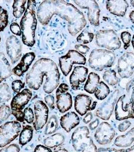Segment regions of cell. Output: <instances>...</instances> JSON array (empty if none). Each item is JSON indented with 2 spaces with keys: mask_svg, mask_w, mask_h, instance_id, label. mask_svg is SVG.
<instances>
[{
  "mask_svg": "<svg viewBox=\"0 0 134 152\" xmlns=\"http://www.w3.org/2000/svg\"><path fill=\"white\" fill-rule=\"evenodd\" d=\"M82 152H97V149L91 137L86 146L81 151Z\"/></svg>",
  "mask_w": 134,
  "mask_h": 152,
  "instance_id": "8d00e7d4",
  "label": "cell"
},
{
  "mask_svg": "<svg viewBox=\"0 0 134 152\" xmlns=\"http://www.w3.org/2000/svg\"><path fill=\"white\" fill-rule=\"evenodd\" d=\"M131 4L132 5L133 7H134V1H131Z\"/></svg>",
  "mask_w": 134,
  "mask_h": 152,
  "instance_id": "11a10c76",
  "label": "cell"
},
{
  "mask_svg": "<svg viewBox=\"0 0 134 152\" xmlns=\"http://www.w3.org/2000/svg\"><path fill=\"white\" fill-rule=\"evenodd\" d=\"M121 38L124 44V48L125 49L129 47L131 40V35L127 31H124L121 34Z\"/></svg>",
  "mask_w": 134,
  "mask_h": 152,
  "instance_id": "74e56055",
  "label": "cell"
},
{
  "mask_svg": "<svg viewBox=\"0 0 134 152\" xmlns=\"http://www.w3.org/2000/svg\"><path fill=\"white\" fill-rule=\"evenodd\" d=\"M99 76L96 73H90L84 86V90L90 94L94 93L96 87L99 83Z\"/></svg>",
  "mask_w": 134,
  "mask_h": 152,
  "instance_id": "484cf974",
  "label": "cell"
},
{
  "mask_svg": "<svg viewBox=\"0 0 134 152\" xmlns=\"http://www.w3.org/2000/svg\"><path fill=\"white\" fill-rule=\"evenodd\" d=\"M99 125V121L98 119H96L94 121H92V122L90 123L89 124V127L90 129L93 130L97 128Z\"/></svg>",
  "mask_w": 134,
  "mask_h": 152,
  "instance_id": "c3c4849f",
  "label": "cell"
},
{
  "mask_svg": "<svg viewBox=\"0 0 134 152\" xmlns=\"http://www.w3.org/2000/svg\"><path fill=\"white\" fill-rule=\"evenodd\" d=\"M10 30L11 31H12V33L14 34V35H17L18 36H21L22 34L20 27L17 23H13L11 24Z\"/></svg>",
  "mask_w": 134,
  "mask_h": 152,
  "instance_id": "60d3db41",
  "label": "cell"
},
{
  "mask_svg": "<svg viewBox=\"0 0 134 152\" xmlns=\"http://www.w3.org/2000/svg\"><path fill=\"white\" fill-rule=\"evenodd\" d=\"M75 48H76L77 51L79 52L81 54H86L89 52L90 48L89 47L86 46V45H82V44H79V45H76L75 46Z\"/></svg>",
  "mask_w": 134,
  "mask_h": 152,
  "instance_id": "7bdbcfd3",
  "label": "cell"
},
{
  "mask_svg": "<svg viewBox=\"0 0 134 152\" xmlns=\"http://www.w3.org/2000/svg\"><path fill=\"white\" fill-rule=\"evenodd\" d=\"M43 77L46 78L43 90L47 94H50L58 86L60 77L57 64L50 59H40L33 64L26 75L28 86L38 90L43 84Z\"/></svg>",
  "mask_w": 134,
  "mask_h": 152,
  "instance_id": "7a4b0ae2",
  "label": "cell"
},
{
  "mask_svg": "<svg viewBox=\"0 0 134 152\" xmlns=\"http://www.w3.org/2000/svg\"><path fill=\"white\" fill-rule=\"evenodd\" d=\"M96 104L97 102H93L91 97L85 94L78 95L75 100V109L81 116L95 109Z\"/></svg>",
  "mask_w": 134,
  "mask_h": 152,
  "instance_id": "e0dca14e",
  "label": "cell"
},
{
  "mask_svg": "<svg viewBox=\"0 0 134 152\" xmlns=\"http://www.w3.org/2000/svg\"><path fill=\"white\" fill-rule=\"evenodd\" d=\"M12 74V69L9 61L4 54L0 53V84Z\"/></svg>",
  "mask_w": 134,
  "mask_h": 152,
  "instance_id": "cb8c5ba5",
  "label": "cell"
},
{
  "mask_svg": "<svg viewBox=\"0 0 134 152\" xmlns=\"http://www.w3.org/2000/svg\"><path fill=\"white\" fill-rule=\"evenodd\" d=\"M92 118H93V115L91 112L88 113L87 114H86V116H85L83 121L85 124H88L91 121Z\"/></svg>",
  "mask_w": 134,
  "mask_h": 152,
  "instance_id": "681fc988",
  "label": "cell"
},
{
  "mask_svg": "<svg viewBox=\"0 0 134 152\" xmlns=\"http://www.w3.org/2000/svg\"><path fill=\"white\" fill-rule=\"evenodd\" d=\"M32 97V92L28 89H25L19 92L12 99L11 106L13 110L21 111L28 103Z\"/></svg>",
  "mask_w": 134,
  "mask_h": 152,
  "instance_id": "d6986e66",
  "label": "cell"
},
{
  "mask_svg": "<svg viewBox=\"0 0 134 152\" xmlns=\"http://www.w3.org/2000/svg\"><path fill=\"white\" fill-rule=\"evenodd\" d=\"M129 5L126 1H107V8L112 14L123 16L127 12Z\"/></svg>",
  "mask_w": 134,
  "mask_h": 152,
  "instance_id": "44dd1931",
  "label": "cell"
},
{
  "mask_svg": "<svg viewBox=\"0 0 134 152\" xmlns=\"http://www.w3.org/2000/svg\"><path fill=\"white\" fill-rule=\"evenodd\" d=\"M11 113L10 107L8 105H3L0 107V125L10 117Z\"/></svg>",
  "mask_w": 134,
  "mask_h": 152,
  "instance_id": "e575fe53",
  "label": "cell"
},
{
  "mask_svg": "<svg viewBox=\"0 0 134 152\" xmlns=\"http://www.w3.org/2000/svg\"><path fill=\"white\" fill-rule=\"evenodd\" d=\"M119 91L113 92L108 99L100 106L96 112L97 117L103 120H108L114 112L115 104L119 96Z\"/></svg>",
  "mask_w": 134,
  "mask_h": 152,
  "instance_id": "30bf717a",
  "label": "cell"
},
{
  "mask_svg": "<svg viewBox=\"0 0 134 152\" xmlns=\"http://www.w3.org/2000/svg\"><path fill=\"white\" fill-rule=\"evenodd\" d=\"M74 2L82 9H88V18L91 24L99 26L100 9L95 1H74Z\"/></svg>",
  "mask_w": 134,
  "mask_h": 152,
  "instance_id": "4fadbf2b",
  "label": "cell"
},
{
  "mask_svg": "<svg viewBox=\"0 0 134 152\" xmlns=\"http://www.w3.org/2000/svg\"><path fill=\"white\" fill-rule=\"evenodd\" d=\"M55 152H68V151L65 149H61L56 151Z\"/></svg>",
  "mask_w": 134,
  "mask_h": 152,
  "instance_id": "db71d44e",
  "label": "cell"
},
{
  "mask_svg": "<svg viewBox=\"0 0 134 152\" xmlns=\"http://www.w3.org/2000/svg\"><path fill=\"white\" fill-rule=\"evenodd\" d=\"M35 120L33 123L35 129L39 130L43 128L47 123L48 116V109L47 105L41 100L37 101L35 104Z\"/></svg>",
  "mask_w": 134,
  "mask_h": 152,
  "instance_id": "9a60e30c",
  "label": "cell"
},
{
  "mask_svg": "<svg viewBox=\"0 0 134 152\" xmlns=\"http://www.w3.org/2000/svg\"><path fill=\"white\" fill-rule=\"evenodd\" d=\"M20 148L16 144H12L0 150V152H19Z\"/></svg>",
  "mask_w": 134,
  "mask_h": 152,
  "instance_id": "ab89813d",
  "label": "cell"
},
{
  "mask_svg": "<svg viewBox=\"0 0 134 152\" xmlns=\"http://www.w3.org/2000/svg\"><path fill=\"white\" fill-rule=\"evenodd\" d=\"M115 136V130L109 123L103 122L96 129L95 139L101 145L110 143Z\"/></svg>",
  "mask_w": 134,
  "mask_h": 152,
  "instance_id": "7c38bea8",
  "label": "cell"
},
{
  "mask_svg": "<svg viewBox=\"0 0 134 152\" xmlns=\"http://www.w3.org/2000/svg\"><path fill=\"white\" fill-rule=\"evenodd\" d=\"M34 152H52L50 149L48 147L43 145H38L36 146Z\"/></svg>",
  "mask_w": 134,
  "mask_h": 152,
  "instance_id": "bcb514c9",
  "label": "cell"
},
{
  "mask_svg": "<svg viewBox=\"0 0 134 152\" xmlns=\"http://www.w3.org/2000/svg\"><path fill=\"white\" fill-rule=\"evenodd\" d=\"M33 129L31 126H25L21 132L19 137V143L24 145L28 143L32 140Z\"/></svg>",
  "mask_w": 134,
  "mask_h": 152,
  "instance_id": "4316f807",
  "label": "cell"
},
{
  "mask_svg": "<svg viewBox=\"0 0 134 152\" xmlns=\"http://www.w3.org/2000/svg\"><path fill=\"white\" fill-rule=\"evenodd\" d=\"M69 89L68 85L65 83H62L56 91L57 107L62 113L69 111L72 106V96L68 91Z\"/></svg>",
  "mask_w": 134,
  "mask_h": 152,
  "instance_id": "9c48e42d",
  "label": "cell"
},
{
  "mask_svg": "<svg viewBox=\"0 0 134 152\" xmlns=\"http://www.w3.org/2000/svg\"><path fill=\"white\" fill-rule=\"evenodd\" d=\"M134 142V127L124 135L117 137L115 145L117 147L125 148L129 147Z\"/></svg>",
  "mask_w": 134,
  "mask_h": 152,
  "instance_id": "603a6c76",
  "label": "cell"
},
{
  "mask_svg": "<svg viewBox=\"0 0 134 152\" xmlns=\"http://www.w3.org/2000/svg\"><path fill=\"white\" fill-rule=\"evenodd\" d=\"M12 115H13L17 120L20 122L24 121V114L21 111L18 110H13L12 112Z\"/></svg>",
  "mask_w": 134,
  "mask_h": 152,
  "instance_id": "f6af8a7d",
  "label": "cell"
},
{
  "mask_svg": "<svg viewBox=\"0 0 134 152\" xmlns=\"http://www.w3.org/2000/svg\"><path fill=\"white\" fill-rule=\"evenodd\" d=\"M58 121L57 118L54 115L51 116L46 125L45 133V134L49 135L55 133L58 129Z\"/></svg>",
  "mask_w": 134,
  "mask_h": 152,
  "instance_id": "1f68e13d",
  "label": "cell"
},
{
  "mask_svg": "<svg viewBox=\"0 0 134 152\" xmlns=\"http://www.w3.org/2000/svg\"><path fill=\"white\" fill-rule=\"evenodd\" d=\"M97 152H120V150H117L114 148H100L97 150Z\"/></svg>",
  "mask_w": 134,
  "mask_h": 152,
  "instance_id": "7dc6e473",
  "label": "cell"
},
{
  "mask_svg": "<svg viewBox=\"0 0 134 152\" xmlns=\"http://www.w3.org/2000/svg\"><path fill=\"white\" fill-rule=\"evenodd\" d=\"M94 38V34L93 33H90L86 31V29L84 30L77 38V41L79 43H81L82 45L86 44L89 43Z\"/></svg>",
  "mask_w": 134,
  "mask_h": 152,
  "instance_id": "d6a6232c",
  "label": "cell"
},
{
  "mask_svg": "<svg viewBox=\"0 0 134 152\" xmlns=\"http://www.w3.org/2000/svg\"><path fill=\"white\" fill-rule=\"evenodd\" d=\"M6 50L12 64L19 61L22 55V45L18 38L11 36L6 41Z\"/></svg>",
  "mask_w": 134,
  "mask_h": 152,
  "instance_id": "2e32d148",
  "label": "cell"
},
{
  "mask_svg": "<svg viewBox=\"0 0 134 152\" xmlns=\"http://www.w3.org/2000/svg\"><path fill=\"white\" fill-rule=\"evenodd\" d=\"M114 52L105 49L92 50L89 58V64L92 69L102 71L106 68L112 66L115 61Z\"/></svg>",
  "mask_w": 134,
  "mask_h": 152,
  "instance_id": "277c9868",
  "label": "cell"
},
{
  "mask_svg": "<svg viewBox=\"0 0 134 152\" xmlns=\"http://www.w3.org/2000/svg\"><path fill=\"white\" fill-rule=\"evenodd\" d=\"M85 57L76 50H69L66 55L59 59L61 69L66 76L70 73L73 64H85Z\"/></svg>",
  "mask_w": 134,
  "mask_h": 152,
  "instance_id": "52a82bcc",
  "label": "cell"
},
{
  "mask_svg": "<svg viewBox=\"0 0 134 152\" xmlns=\"http://www.w3.org/2000/svg\"><path fill=\"white\" fill-rule=\"evenodd\" d=\"M89 130L86 126L78 127L72 135L73 147L77 152H81L89 142Z\"/></svg>",
  "mask_w": 134,
  "mask_h": 152,
  "instance_id": "5bb4252c",
  "label": "cell"
},
{
  "mask_svg": "<svg viewBox=\"0 0 134 152\" xmlns=\"http://www.w3.org/2000/svg\"><path fill=\"white\" fill-rule=\"evenodd\" d=\"M35 56L33 52H29L25 54L21 60L19 64L12 70L14 74L20 77L22 76L26 71L29 69L33 61L35 60Z\"/></svg>",
  "mask_w": 134,
  "mask_h": 152,
  "instance_id": "ffe728a7",
  "label": "cell"
},
{
  "mask_svg": "<svg viewBox=\"0 0 134 152\" xmlns=\"http://www.w3.org/2000/svg\"><path fill=\"white\" fill-rule=\"evenodd\" d=\"M87 68L79 66L74 68L72 73L70 77V83L73 89H78L80 83H83L86 80L87 76Z\"/></svg>",
  "mask_w": 134,
  "mask_h": 152,
  "instance_id": "ac0fdd59",
  "label": "cell"
},
{
  "mask_svg": "<svg viewBox=\"0 0 134 152\" xmlns=\"http://www.w3.org/2000/svg\"><path fill=\"white\" fill-rule=\"evenodd\" d=\"M21 126L17 121L8 122L0 126V148L5 147L19 135Z\"/></svg>",
  "mask_w": 134,
  "mask_h": 152,
  "instance_id": "8992f818",
  "label": "cell"
},
{
  "mask_svg": "<svg viewBox=\"0 0 134 152\" xmlns=\"http://www.w3.org/2000/svg\"><path fill=\"white\" fill-rule=\"evenodd\" d=\"M25 83L19 80H16L12 83V90L15 92H19L22 88H24Z\"/></svg>",
  "mask_w": 134,
  "mask_h": 152,
  "instance_id": "f35d334b",
  "label": "cell"
},
{
  "mask_svg": "<svg viewBox=\"0 0 134 152\" xmlns=\"http://www.w3.org/2000/svg\"><path fill=\"white\" fill-rule=\"evenodd\" d=\"M35 1H28L27 7L20 21L23 43L32 47L35 43V31L37 25Z\"/></svg>",
  "mask_w": 134,
  "mask_h": 152,
  "instance_id": "3957f363",
  "label": "cell"
},
{
  "mask_svg": "<svg viewBox=\"0 0 134 152\" xmlns=\"http://www.w3.org/2000/svg\"><path fill=\"white\" fill-rule=\"evenodd\" d=\"M12 94L8 85L3 83L0 85V103L3 104L10 100Z\"/></svg>",
  "mask_w": 134,
  "mask_h": 152,
  "instance_id": "4dcf8cb0",
  "label": "cell"
},
{
  "mask_svg": "<svg viewBox=\"0 0 134 152\" xmlns=\"http://www.w3.org/2000/svg\"><path fill=\"white\" fill-rule=\"evenodd\" d=\"M120 152H134V144L129 149H120Z\"/></svg>",
  "mask_w": 134,
  "mask_h": 152,
  "instance_id": "816d5d0a",
  "label": "cell"
},
{
  "mask_svg": "<svg viewBox=\"0 0 134 152\" xmlns=\"http://www.w3.org/2000/svg\"><path fill=\"white\" fill-rule=\"evenodd\" d=\"M130 19L132 21V22L134 23V11L131 12V13L130 14ZM132 43L133 46L134 48V35L133 37Z\"/></svg>",
  "mask_w": 134,
  "mask_h": 152,
  "instance_id": "f907efd6",
  "label": "cell"
},
{
  "mask_svg": "<svg viewBox=\"0 0 134 152\" xmlns=\"http://www.w3.org/2000/svg\"><path fill=\"white\" fill-rule=\"evenodd\" d=\"M117 69L122 78L130 77L134 73V53L127 52L121 56L118 61Z\"/></svg>",
  "mask_w": 134,
  "mask_h": 152,
  "instance_id": "8fae6325",
  "label": "cell"
},
{
  "mask_svg": "<svg viewBox=\"0 0 134 152\" xmlns=\"http://www.w3.org/2000/svg\"><path fill=\"white\" fill-rule=\"evenodd\" d=\"M110 93V89L103 82H100L96 87L95 96L99 100H103Z\"/></svg>",
  "mask_w": 134,
  "mask_h": 152,
  "instance_id": "83f0119b",
  "label": "cell"
},
{
  "mask_svg": "<svg viewBox=\"0 0 134 152\" xmlns=\"http://www.w3.org/2000/svg\"><path fill=\"white\" fill-rule=\"evenodd\" d=\"M24 120L29 123H33L35 121V115L33 112L32 110L30 107H26L24 110Z\"/></svg>",
  "mask_w": 134,
  "mask_h": 152,
  "instance_id": "d590c367",
  "label": "cell"
},
{
  "mask_svg": "<svg viewBox=\"0 0 134 152\" xmlns=\"http://www.w3.org/2000/svg\"><path fill=\"white\" fill-rule=\"evenodd\" d=\"M96 42L98 46L110 50H117L121 46L119 36L112 30H100L97 31Z\"/></svg>",
  "mask_w": 134,
  "mask_h": 152,
  "instance_id": "5b68a950",
  "label": "cell"
},
{
  "mask_svg": "<svg viewBox=\"0 0 134 152\" xmlns=\"http://www.w3.org/2000/svg\"><path fill=\"white\" fill-rule=\"evenodd\" d=\"M131 123L130 121L125 120L118 125V130L121 132H125L131 126Z\"/></svg>",
  "mask_w": 134,
  "mask_h": 152,
  "instance_id": "b9f144b4",
  "label": "cell"
},
{
  "mask_svg": "<svg viewBox=\"0 0 134 152\" xmlns=\"http://www.w3.org/2000/svg\"><path fill=\"white\" fill-rule=\"evenodd\" d=\"M55 14L68 21V29L72 36L77 35L86 26V19L82 13L64 1H45L37 11L38 20L43 25L48 24Z\"/></svg>",
  "mask_w": 134,
  "mask_h": 152,
  "instance_id": "6da1fadb",
  "label": "cell"
},
{
  "mask_svg": "<svg viewBox=\"0 0 134 152\" xmlns=\"http://www.w3.org/2000/svg\"><path fill=\"white\" fill-rule=\"evenodd\" d=\"M131 100L132 101L134 107V88L133 89L132 93V96H131Z\"/></svg>",
  "mask_w": 134,
  "mask_h": 152,
  "instance_id": "f5cc1de1",
  "label": "cell"
},
{
  "mask_svg": "<svg viewBox=\"0 0 134 152\" xmlns=\"http://www.w3.org/2000/svg\"><path fill=\"white\" fill-rule=\"evenodd\" d=\"M103 79L108 85H117L119 82V78H117L115 71L112 69H108L105 71L103 74Z\"/></svg>",
  "mask_w": 134,
  "mask_h": 152,
  "instance_id": "f546056e",
  "label": "cell"
},
{
  "mask_svg": "<svg viewBox=\"0 0 134 152\" xmlns=\"http://www.w3.org/2000/svg\"><path fill=\"white\" fill-rule=\"evenodd\" d=\"M115 112L117 120L134 119V107L132 101L127 99L125 95L121 96L117 100Z\"/></svg>",
  "mask_w": 134,
  "mask_h": 152,
  "instance_id": "ba28073f",
  "label": "cell"
},
{
  "mask_svg": "<svg viewBox=\"0 0 134 152\" xmlns=\"http://www.w3.org/2000/svg\"><path fill=\"white\" fill-rule=\"evenodd\" d=\"M8 23V13L7 10L0 6V33L7 26ZM1 41V37H0Z\"/></svg>",
  "mask_w": 134,
  "mask_h": 152,
  "instance_id": "836d02e7",
  "label": "cell"
},
{
  "mask_svg": "<svg viewBox=\"0 0 134 152\" xmlns=\"http://www.w3.org/2000/svg\"><path fill=\"white\" fill-rule=\"evenodd\" d=\"M65 142V137L61 133H56L45 138L43 143L45 147L53 148L58 147Z\"/></svg>",
  "mask_w": 134,
  "mask_h": 152,
  "instance_id": "d4e9b609",
  "label": "cell"
},
{
  "mask_svg": "<svg viewBox=\"0 0 134 152\" xmlns=\"http://www.w3.org/2000/svg\"><path fill=\"white\" fill-rule=\"evenodd\" d=\"M26 1L25 0L14 1L12 7L13 8V14L15 18H19L22 15L24 11H25V5L26 4Z\"/></svg>",
  "mask_w": 134,
  "mask_h": 152,
  "instance_id": "f1b7e54d",
  "label": "cell"
},
{
  "mask_svg": "<svg viewBox=\"0 0 134 152\" xmlns=\"http://www.w3.org/2000/svg\"><path fill=\"white\" fill-rule=\"evenodd\" d=\"M80 123L79 116L75 112H68L62 116L60 120L61 125L67 132L77 126Z\"/></svg>",
  "mask_w": 134,
  "mask_h": 152,
  "instance_id": "7402d4cb",
  "label": "cell"
},
{
  "mask_svg": "<svg viewBox=\"0 0 134 152\" xmlns=\"http://www.w3.org/2000/svg\"><path fill=\"white\" fill-rule=\"evenodd\" d=\"M45 102L51 109L55 108V99L52 95H48L45 97Z\"/></svg>",
  "mask_w": 134,
  "mask_h": 152,
  "instance_id": "ee69618b",
  "label": "cell"
}]
</instances>
